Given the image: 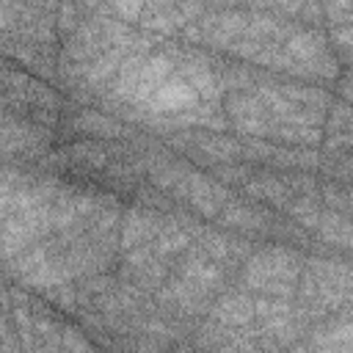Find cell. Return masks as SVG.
Masks as SVG:
<instances>
[{
  "instance_id": "obj_1",
  "label": "cell",
  "mask_w": 353,
  "mask_h": 353,
  "mask_svg": "<svg viewBox=\"0 0 353 353\" xmlns=\"http://www.w3.org/2000/svg\"><path fill=\"white\" fill-rule=\"evenodd\" d=\"M199 99V91L193 88V85H188L185 80H179V77H171V80H165L154 94H152V108H157V110H185V108H190L193 102Z\"/></svg>"
},
{
  "instance_id": "obj_2",
  "label": "cell",
  "mask_w": 353,
  "mask_h": 353,
  "mask_svg": "<svg viewBox=\"0 0 353 353\" xmlns=\"http://www.w3.org/2000/svg\"><path fill=\"white\" fill-rule=\"evenodd\" d=\"M251 314H254V303L248 298H243V295H232V298L221 301V306L215 309V320L229 323V325H240Z\"/></svg>"
},
{
  "instance_id": "obj_3",
  "label": "cell",
  "mask_w": 353,
  "mask_h": 353,
  "mask_svg": "<svg viewBox=\"0 0 353 353\" xmlns=\"http://www.w3.org/2000/svg\"><path fill=\"white\" fill-rule=\"evenodd\" d=\"M154 232H157V223H154L152 215H146V212H132V215L127 218V223H124L121 240H124V245H138V243L149 240Z\"/></svg>"
},
{
  "instance_id": "obj_4",
  "label": "cell",
  "mask_w": 353,
  "mask_h": 353,
  "mask_svg": "<svg viewBox=\"0 0 353 353\" xmlns=\"http://www.w3.org/2000/svg\"><path fill=\"white\" fill-rule=\"evenodd\" d=\"M290 52H295L303 61H317L323 55V39L314 36V33H298L290 41Z\"/></svg>"
},
{
  "instance_id": "obj_5",
  "label": "cell",
  "mask_w": 353,
  "mask_h": 353,
  "mask_svg": "<svg viewBox=\"0 0 353 353\" xmlns=\"http://www.w3.org/2000/svg\"><path fill=\"white\" fill-rule=\"evenodd\" d=\"M334 39H336L339 44H345V47H353V28H342V30H336Z\"/></svg>"
},
{
  "instance_id": "obj_6",
  "label": "cell",
  "mask_w": 353,
  "mask_h": 353,
  "mask_svg": "<svg viewBox=\"0 0 353 353\" xmlns=\"http://www.w3.org/2000/svg\"><path fill=\"white\" fill-rule=\"evenodd\" d=\"M116 8H119V11H124V14H127V17H135V14H138V8H141V6H116Z\"/></svg>"
},
{
  "instance_id": "obj_7",
  "label": "cell",
  "mask_w": 353,
  "mask_h": 353,
  "mask_svg": "<svg viewBox=\"0 0 353 353\" xmlns=\"http://www.w3.org/2000/svg\"><path fill=\"white\" fill-rule=\"evenodd\" d=\"M347 353H353V347H350V350H347Z\"/></svg>"
}]
</instances>
